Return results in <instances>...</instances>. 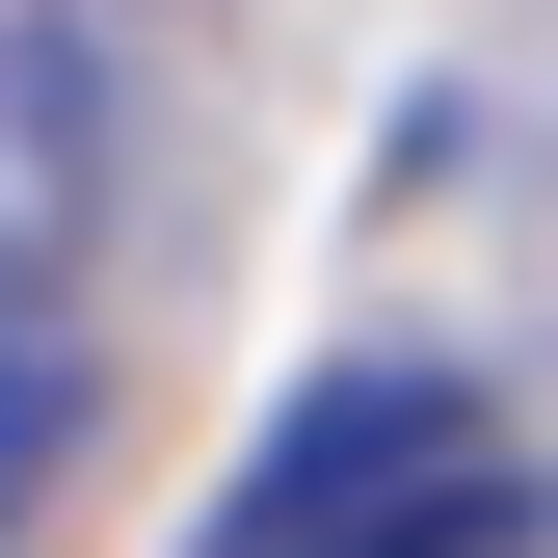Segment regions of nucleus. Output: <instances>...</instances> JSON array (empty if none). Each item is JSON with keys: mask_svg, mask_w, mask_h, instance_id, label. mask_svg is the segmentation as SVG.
Segmentation results:
<instances>
[{"mask_svg": "<svg viewBox=\"0 0 558 558\" xmlns=\"http://www.w3.org/2000/svg\"><path fill=\"white\" fill-rule=\"evenodd\" d=\"M506 532L532 506H506V452H478L452 373H319L240 452V506H214V558H506Z\"/></svg>", "mask_w": 558, "mask_h": 558, "instance_id": "1", "label": "nucleus"}, {"mask_svg": "<svg viewBox=\"0 0 558 558\" xmlns=\"http://www.w3.org/2000/svg\"><path fill=\"white\" fill-rule=\"evenodd\" d=\"M81 240H107V53L0 27V345H53Z\"/></svg>", "mask_w": 558, "mask_h": 558, "instance_id": "2", "label": "nucleus"}, {"mask_svg": "<svg viewBox=\"0 0 558 558\" xmlns=\"http://www.w3.org/2000/svg\"><path fill=\"white\" fill-rule=\"evenodd\" d=\"M81 452V373H53V345H0V532H27V478Z\"/></svg>", "mask_w": 558, "mask_h": 558, "instance_id": "3", "label": "nucleus"}]
</instances>
